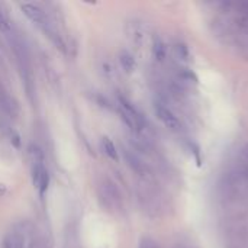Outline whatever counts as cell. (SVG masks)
<instances>
[{
	"mask_svg": "<svg viewBox=\"0 0 248 248\" xmlns=\"http://www.w3.org/2000/svg\"><path fill=\"white\" fill-rule=\"evenodd\" d=\"M118 99H119V112H121L122 119L125 121V124L131 128V131L135 135L142 137L145 126H147V122H145L142 113L124 96H119Z\"/></svg>",
	"mask_w": 248,
	"mask_h": 248,
	"instance_id": "cell-2",
	"label": "cell"
},
{
	"mask_svg": "<svg viewBox=\"0 0 248 248\" xmlns=\"http://www.w3.org/2000/svg\"><path fill=\"white\" fill-rule=\"evenodd\" d=\"M129 36H131L132 41L137 42V44H140V42L142 41L144 32H142V29H141V26H140L138 23H131V25H129Z\"/></svg>",
	"mask_w": 248,
	"mask_h": 248,
	"instance_id": "cell-11",
	"label": "cell"
},
{
	"mask_svg": "<svg viewBox=\"0 0 248 248\" xmlns=\"http://www.w3.org/2000/svg\"><path fill=\"white\" fill-rule=\"evenodd\" d=\"M20 10L33 25H36L45 33V36L49 38L51 42H54L57 45V48H60L62 51L65 49V44H64L60 32L57 31L55 23L51 20V17L42 7H39L38 4H32V3H22Z\"/></svg>",
	"mask_w": 248,
	"mask_h": 248,
	"instance_id": "cell-1",
	"label": "cell"
},
{
	"mask_svg": "<svg viewBox=\"0 0 248 248\" xmlns=\"http://www.w3.org/2000/svg\"><path fill=\"white\" fill-rule=\"evenodd\" d=\"M31 155H32V182H33V186L36 187V190L42 195L48 189L49 174H48V170L44 164L41 150L36 147H35V150L32 148Z\"/></svg>",
	"mask_w": 248,
	"mask_h": 248,
	"instance_id": "cell-5",
	"label": "cell"
},
{
	"mask_svg": "<svg viewBox=\"0 0 248 248\" xmlns=\"http://www.w3.org/2000/svg\"><path fill=\"white\" fill-rule=\"evenodd\" d=\"M97 196L99 201L102 203V206L109 211V212H115L122 209V196L119 189L116 187V185L109 180V179H103L99 185H97Z\"/></svg>",
	"mask_w": 248,
	"mask_h": 248,
	"instance_id": "cell-3",
	"label": "cell"
},
{
	"mask_svg": "<svg viewBox=\"0 0 248 248\" xmlns=\"http://www.w3.org/2000/svg\"><path fill=\"white\" fill-rule=\"evenodd\" d=\"M124 157H125V161L126 164L129 166V169L138 176L141 177L142 180L145 182H150L153 179V173H151V169L150 166L144 161V158L141 157V154L138 151H134V150H124Z\"/></svg>",
	"mask_w": 248,
	"mask_h": 248,
	"instance_id": "cell-6",
	"label": "cell"
},
{
	"mask_svg": "<svg viewBox=\"0 0 248 248\" xmlns=\"http://www.w3.org/2000/svg\"><path fill=\"white\" fill-rule=\"evenodd\" d=\"M102 148L105 151V154L110 158V160H118V151H116V147L115 144L109 140V138H103L102 140Z\"/></svg>",
	"mask_w": 248,
	"mask_h": 248,
	"instance_id": "cell-10",
	"label": "cell"
},
{
	"mask_svg": "<svg viewBox=\"0 0 248 248\" xmlns=\"http://www.w3.org/2000/svg\"><path fill=\"white\" fill-rule=\"evenodd\" d=\"M0 31L4 32V33H10V32L13 31L12 23H10V19H9V16L4 13V10L1 9V6H0Z\"/></svg>",
	"mask_w": 248,
	"mask_h": 248,
	"instance_id": "cell-12",
	"label": "cell"
},
{
	"mask_svg": "<svg viewBox=\"0 0 248 248\" xmlns=\"http://www.w3.org/2000/svg\"><path fill=\"white\" fill-rule=\"evenodd\" d=\"M174 54H176V57L180 60V61H183V62H186L187 60H189V49H187V46L185 45V44H176L174 45Z\"/></svg>",
	"mask_w": 248,
	"mask_h": 248,
	"instance_id": "cell-13",
	"label": "cell"
},
{
	"mask_svg": "<svg viewBox=\"0 0 248 248\" xmlns=\"http://www.w3.org/2000/svg\"><path fill=\"white\" fill-rule=\"evenodd\" d=\"M173 248H189V247H186V246H183V244H176Z\"/></svg>",
	"mask_w": 248,
	"mask_h": 248,
	"instance_id": "cell-15",
	"label": "cell"
},
{
	"mask_svg": "<svg viewBox=\"0 0 248 248\" xmlns=\"http://www.w3.org/2000/svg\"><path fill=\"white\" fill-rule=\"evenodd\" d=\"M0 109L1 112H4L9 116H17L19 113V105L16 103V100L0 86Z\"/></svg>",
	"mask_w": 248,
	"mask_h": 248,
	"instance_id": "cell-7",
	"label": "cell"
},
{
	"mask_svg": "<svg viewBox=\"0 0 248 248\" xmlns=\"http://www.w3.org/2000/svg\"><path fill=\"white\" fill-rule=\"evenodd\" d=\"M119 62H121L122 68L126 73H132L134 68H135V60H134V57L128 51H124V52L119 54Z\"/></svg>",
	"mask_w": 248,
	"mask_h": 248,
	"instance_id": "cell-8",
	"label": "cell"
},
{
	"mask_svg": "<svg viewBox=\"0 0 248 248\" xmlns=\"http://www.w3.org/2000/svg\"><path fill=\"white\" fill-rule=\"evenodd\" d=\"M153 54H154V58L157 61H164L166 58V45L164 42L160 39V38H155L154 39V45H153Z\"/></svg>",
	"mask_w": 248,
	"mask_h": 248,
	"instance_id": "cell-9",
	"label": "cell"
},
{
	"mask_svg": "<svg viewBox=\"0 0 248 248\" xmlns=\"http://www.w3.org/2000/svg\"><path fill=\"white\" fill-rule=\"evenodd\" d=\"M140 248H160V247H158V244H157L154 240H151V238H142V240H141V243H140Z\"/></svg>",
	"mask_w": 248,
	"mask_h": 248,
	"instance_id": "cell-14",
	"label": "cell"
},
{
	"mask_svg": "<svg viewBox=\"0 0 248 248\" xmlns=\"http://www.w3.org/2000/svg\"><path fill=\"white\" fill-rule=\"evenodd\" d=\"M153 109L155 116L160 119V122L171 132L174 134H180L183 131V125L180 122V119L177 118V115L171 110V108L166 103V100L163 97H155L153 102Z\"/></svg>",
	"mask_w": 248,
	"mask_h": 248,
	"instance_id": "cell-4",
	"label": "cell"
}]
</instances>
